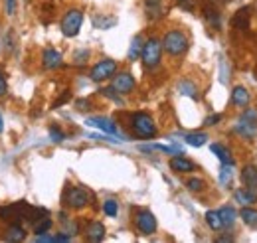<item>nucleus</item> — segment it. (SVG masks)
<instances>
[{
  "label": "nucleus",
  "mask_w": 257,
  "mask_h": 243,
  "mask_svg": "<svg viewBox=\"0 0 257 243\" xmlns=\"http://www.w3.org/2000/svg\"><path fill=\"white\" fill-rule=\"evenodd\" d=\"M67 99H69V91H67V93H64V97H60V99H58V101H56V103H54V109H56V107H60V105H62V103H65V101H67Z\"/></svg>",
  "instance_id": "nucleus-39"
},
{
  "label": "nucleus",
  "mask_w": 257,
  "mask_h": 243,
  "mask_svg": "<svg viewBox=\"0 0 257 243\" xmlns=\"http://www.w3.org/2000/svg\"><path fill=\"white\" fill-rule=\"evenodd\" d=\"M220 121H222V115L216 113V115H210V117L204 121V125H206V127H214V125H218Z\"/></svg>",
  "instance_id": "nucleus-34"
},
{
  "label": "nucleus",
  "mask_w": 257,
  "mask_h": 243,
  "mask_svg": "<svg viewBox=\"0 0 257 243\" xmlns=\"http://www.w3.org/2000/svg\"><path fill=\"white\" fill-rule=\"evenodd\" d=\"M8 91V83H6V75H4V71L0 69V97L4 95V93Z\"/></svg>",
  "instance_id": "nucleus-35"
},
{
  "label": "nucleus",
  "mask_w": 257,
  "mask_h": 243,
  "mask_svg": "<svg viewBox=\"0 0 257 243\" xmlns=\"http://www.w3.org/2000/svg\"><path fill=\"white\" fill-rule=\"evenodd\" d=\"M204 186H206V182H204L202 178H190V180L186 182V188H188L190 192H202Z\"/></svg>",
  "instance_id": "nucleus-31"
},
{
  "label": "nucleus",
  "mask_w": 257,
  "mask_h": 243,
  "mask_svg": "<svg viewBox=\"0 0 257 243\" xmlns=\"http://www.w3.org/2000/svg\"><path fill=\"white\" fill-rule=\"evenodd\" d=\"M4 239H6V241H24V239H26V229H24V225H20V223H10L8 229H6Z\"/></svg>",
  "instance_id": "nucleus-18"
},
{
  "label": "nucleus",
  "mask_w": 257,
  "mask_h": 243,
  "mask_svg": "<svg viewBox=\"0 0 257 243\" xmlns=\"http://www.w3.org/2000/svg\"><path fill=\"white\" fill-rule=\"evenodd\" d=\"M161 4H162V0H147L145 6H147V10H149V16L161 14Z\"/></svg>",
  "instance_id": "nucleus-29"
},
{
  "label": "nucleus",
  "mask_w": 257,
  "mask_h": 243,
  "mask_svg": "<svg viewBox=\"0 0 257 243\" xmlns=\"http://www.w3.org/2000/svg\"><path fill=\"white\" fill-rule=\"evenodd\" d=\"M206 223H208L210 229H214V231L224 229V223H222V217H220L218 210H210V212H206Z\"/></svg>",
  "instance_id": "nucleus-23"
},
{
  "label": "nucleus",
  "mask_w": 257,
  "mask_h": 243,
  "mask_svg": "<svg viewBox=\"0 0 257 243\" xmlns=\"http://www.w3.org/2000/svg\"><path fill=\"white\" fill-rule=\"evenodd\" d=\"M176 4L184 10H192L194 8V0H176Z\"/></svg>",
  "instance_id": "nucleus-36"
},
{
  "label": "nucleus",
  "mask_w": 257,
  "mask_h": 243,
  "mask_svg": "<svg viewBox=\"0 0 257 243\" xmlns=\"http://www.w3.org/2000/svg\"><path fill=\"white\" fill-rule=\"evenodd\" d=\"M231 180V166L229 164H224V168L220 170V184L222 186H227Z\"/></svg>",
  "instance_id": "nucleus-32"
},
{
  "label": "nucleus",
  "mask_w": 257,
  "mask_h": 243,
  "mask_svg": "<svg viewBox=\"0 0 257 243\" xmlns=\"http://www.w3.org/2000/svg\"><path fill=\"white\" fill-rule=\"evenodd\" d=\"M235 133L241 135V137H245V139H253V137H255V133H257V111L255 109H247V111L241 115L239 123L235 125Z\"/></svg>",
  "instance_id": "nucleus-7"
},
{
  "label": "nucleus",
  "mask_w": 257,
  "mask_h": 243,
  "mask_svg": "<svg viewBox=\"0 0 257 243\" xmlns=\"http://www.w3.org/2000/svg\"><path fill=\"white\" fill-rule=\"evenodd\" d=\"M50 139L54 141V143H62L65 139V135L58 129V127H50Z\"/></svg>",
  "instance_id": "nucleus-33"
},
{
  "label": "nucleus",
  "mask_w": 257,
  "mask_h": 243,
  "mask_svg": "<svg viewBox=\"0 0 257 243\" xmlns=\"http://www.w3.org/2000/svg\"><path fill=\"white\" fill-rule=\"evenodd\" d=\"M103 212L107 213L109 217H115V215L119 213V206H117V202H115V200H107V202L103 204Z\"/></svg>",
  "instance_id": "nucleus-30"
},
{
  "label": "nucleus",
  "mask_w": 257,
  "mask_h": 243,
  "mask_svg": "<svg viewBox=\"0 0 257 243\" xmlns=\"http://www.w3.org/2000/svg\"><path fill=\"white\" fill-rule=\"evenodd\" d=\"M64 204L71 210H83L89 204V192L81 186H71L65 190Z\"/></svg>",
  "instance_id": "nucleus-5"
},
{
  "label": "nucleus",
  "mask_w": 257,
  "mask_h": 243,
  "mask_svg": "<svg viewBox=\"0 0 257 243\" xmlns=\"http://www.w3.org/2000/svg\"><path fill=\"white\" fill-rule=\"evenodd\" d=\"M85 239L87 241H103L105 239V225L101 221H91L85 227Z\"/></svg>",
  "instance_id": "nucleus-16"
},
{
  "label": "nucleus",
  "mask_w": 257,
  "mask_h": 243,
  "mask_svg": "<svg viewBox=\"0 0 257 243\" xmlns=\"http://www.w3.org/2000/svg\"><path fill=\"white\" fill-rule=\"evenodd\" d=\"M241 184L249 190H257V168L255 166H245L241 170Z\"/></svg>",
  "instance_id": "nucleus-19"
},
{
  "label": "nucleus",
  "mask_w": 257,
  "mask_h": 243,
  "mask_svg": "<svg viewBox=\"0 0 257 243\" xmlns=\"http://www.w3.org/2000/svg\"><path fill=\"white\" fill-rule=\"evenodd\" d=\"M208 141V135L206 133H188L184 137V143L190 145V147H204Z\"/></svg>",
  "instance_id": "nucleus-25"
},
{
  "label": "nucleus",
  "mask_w": 257,
  "mask_h": 243,
  "mask_svg": "<svg viewBox=\"0 0 257 243\" xmlns=\"http://www.w3.org/2000/svg\"><path fill=\"white\" fill-rule=\"evenodd\" d=\"M141 52H143V38H141V36H137V38H133V42H131L128 60L135 61L137 58H141Z\"/></svg>",
  "instance_id": "nucleus-27"
},
{
  "label": "nucleus",
  "mask_w": 257,
  "mask_h": 243,
  "mask_svg": "<svg viewBox=\"0 0 257 243\" xmlns=\"http://www.w3.org/2000/svg\"><path fill=\"white\" fill-rule=\"evenodd\" d=\"M6 12L14 14L16 12V0H6Z\"/></svg>",
  "instance_id": "nucleus-38"
},
{
  "label": "nucleus",
  "mask_w": 257,
  "mask_h": 243,
  "mask_svg": "<svg viewBox=\"0 0 257 243\" xmlns=\"http://www.w3.org/2000/svg\"><path fill=\"white\" fill-rule=\"evenodd\" d=\"M162 58V44L161 40L157 38H151L143 44V52H141V60H143V65L147 69H155L159 63H161Z\"/></svg>",
  "instance_id": "nucleus-4"
},
{
  "label": "nucleus",
  "mask_w": 257,
  "mask_h": 243,
  "mask_svg": "<svg viewBox=\"0 0 257 243\" xmlns=\"http://www.w3.org/2000/svg\"><path fill=\"white\" fill-rule=\"evenodd\" d=\"M87 127H93V129H99V131H103V133H107V135H117V127H115V123L111 121V119H107V117H89L87 121H85Z\"/></svg>",
  "instance_id": "nucleus-12"
},
{
  "label": "nucleus",
  "mask_w": 257,
  "mask_h": 243,
  "mask_svg": "<svg viewBox=\"0 0 257 243\" xmlns=\"http://www.w3.org/2000/svg\"><path fill=\"white\" fill-rule=\"evenodd\" d=\"M42 65L46 69H60L64 65V56L56 48H46L42 54Z\"/></svg>",
  "instance_id": "nucleus-11"
},
{
  "label": "nucleus",
  "mask_w": 257,
  "mask_h": 243,
  "mask_svg": "<svg viewBox=\"0 0 257 243\" xmlns=\"http://www.w3.org/2000/svg\"><path fill=\"white\" fill-rule=\"evenodd\" d=\"M115 73H117V61L115 60H101L99 63L93 65V69H91L89 77H91V81L101 83V81H105V79L113 77Z\"/></svg>",
  "instance_id": "nucleus-8"
},
{
  "label": "nucleus",
  "mask_w": 257,
  "mask_h": 243,
  "mask_svg": "<svg viewBox=\"0 0 257 243\" xmlns=\"http://www.w3.org/2000/svg\"><path fill=\"white\" fill-rule=\"evenodd\" d=\"M210 149H212V152H214V154L220 158V162H222V164H229V166H233V156H231V152L227 151L224 145L214 143Z\"/></svg>",
  "instance_id": "nucleus-21"
},
{
  "label": "nucleus",
  "mask_w": 257,
  "mask_h": 243,
  "mask_svg": "<svg viewBox=\"0 0 257 243\" xmlns=\"http://www.w3.org/2000/svg\"><path fill=\"white\" fill-rule=\"evenodd\" d=\"M231 26L237 28L239 32H247V28H249V8H241L239 12H235V16L231 18Z\"/></svg>",
  "instance_id": "nucleus-17"
},
{
  "label": "nucleus",
  "mask_w": 257,
  "mask_h": 243,
  "mask_svg": "<svg viewBox=\"0 0 257 243\" xmlns=\"http://www.w3.org/2000/svg\"><path fill=\"white\" fill-rule=\"evenodd\" d=\"M249 101H251V95H249V91H247L245 87L235 85V87L231 89V103H233L235 107L245 109V107L249 105Z\"/></svg>",
  "instance_id": "nucleus-14"
},
{
  "label": "nucleus",
  "mask_w": 257,
  "mask_h": 243,
  "mask_svg": "<svg viewBox=\"0 0 257 243\" xmlns=\"http://www.w3.org/2000/svg\"><path fill=\"white\" fill-rule=\"evenodd\" d=\"M170 168H172L174 172L186 174V172H192L196 166H194L192 160H188L186 156H182V154H176V156H172V158H170Z\"/></svg>",
  "instance_id": "nucleus-13"
},
{
  "label": "nucleus",
  "mask_w": 257,
  "mask_h": 243,
  "mask_svg": "<svg viewBox=\"0 0 257 243\" xmlns=\"http://www.w3.org/2000/svg\"><path fill=\"white\" fill-rule=\"evenodd\" d=\"M233 198L237 204L241 206H253L257 202V190H249V188H239L233 192Z\"/></svg>",
  "instance_id": "nucleus-15"
},
{
  "label": "nucleus",
  "mask_w": 257,
  "mask_h": 243,
  "mask_svg": "<svg viewBox=\"0 0 257 243\" xmlns=\"http://www.w3.org/2000/svg\"><path fill=\"white\" fill-rule=\"evenodd\" d=\"M50 227H52V219H50L48 215H44V217H40L38 221H34V233H36V235H38V233H46Z\"/></svg>",
  "instance_id": "nucleus-28"
},
{
  "label": "nucleus",
  "mask_w": 257,
  "mask_h": 243,
  "mask_svg": "<svg viewBox=\"0 0 257 243\" xmlns=\"http://www.w3.org/2000/svg\"><path fill=\"white\" fill-rule=\"evenodd\" d=\"M204 16H206L208 24H210L214 30H220V26H222V16H220L218 8H214V6H206V8H204Z\"/></svg>",
  "instance_id": "nucleus-20"
},
{
  "label": "nucleus",
  "mask_w": 257,
  "mask_h": 243,
  "mask_svg": "<svg viewBox=\"0 0 257 243\" xmlns=\"http://www.w3.org/2000/svg\"><path fill=\"white\" fill-rule=\"evenodd\" d=\"M239 217L243 219L245 225H249V227L257 229V210L249 208V206H243V210L239 212Z\"/></svg>",
  "instance_id": "nucleus-22"
},
{
  "label": "nucleus",
  "mask_w": 257,
  "mask_h": 243,
  "mask_svg": "<svg viewBox=\"0 0 257 243\" xmlns=\"http://www.w3.org/2000/svg\"><path fill=\"white\" fill-rule=\"evenodd\" d=\"M4 131V121H2V115H0V133Z\"/></svg>",
  "instance_id": "nucleus-40"
},
{
  "label": "nucleus",
  "mask_w": 257,
  "mask_h": 243,
  "mask_svg": "<svg viewBox=\"0 0 257 243\" xmlns=\"http://www.w3.org/2000/svg\"><path fill=\"white\" fill-rule=\"evenodd\" d=\"M85 58H89V52H87V50L75 54V63H85Z\"/></svg>",
  "instance_id": "nucleus-37"
},
{
  "label": "nucleus",
  "mask_w": 257,
  "mask_h": 243,
  "mask_svg": "<svg viewBox=\"0 0 257 243\" xmlns=\"http://www.w3.org/2000/svg\"><path fill=\"white\" fill-rule=\"evenodd\" d=\"M131 129L135 133V137L139 139H145V141H151L157 137V125H155V119L149 115V113H133L131 115Z\"/></svg>",
  "instance_id": "nucleus-2"
},
{
  "label": "nucleus",
  "mask_w": 257,
  "mask_h": 243,
  "mask_svg": "<svg viewBox=\"0 0 257 243\" xmlns=\"http://www.w3.org/2000/svg\"><path fill=\"white\" fill-rule=\"evenodd\" d=\"M40 215H48L46 210H40V208H32L28 206L26 202H18V204H12V206H6V208H0V219L4 221H12V223H22V221H28L34 223L40 219Z\"/></svg>",
  "instance_id": "nucleus-1"
},
{
  "label": "nucleus",
  "mask_w": 257,
  "mask_h": 243,
  "mask_svg": "<svg viewBox=\"0 0 257 243\" xmlns=\"http://www.w3.org/2000/svg\"><path fill=\"white\" fill-rule=\"evenodd\" d=\"M135 85H137L135 77H133L128 71H121V73H115L111 87L119 93V95H127V93H131L135 89Z\"/></svg>",
  "instance_id": "nucleus-10"
},
{
  "label": "nucleus",
  "mask_w": 257,
  "mask_h": 243,
  "mask_svg": "<svg viewBox=\"0 0 257 243\" xmlns=\"http://www.w3.org/2000/svg\"><path fill=\"white\" fill-rule=\"evenodd\" d=\"M81 24H83V12L77 8H71L65 12L62 20V34L65 38H75L81 30Z\"/></svg>",
  "instance_id": "nucleus-6"
},
{
  "label": "nucleus",
  "mask_w": 257,
  "mask_h": 243,
  "mask_svg": "<svg viewBox=\"0 0 257 243\" xmlns=\"http://www.w3.org/2000/svg\"><path fill=\"white\" fill-rule=\"evenodd\" d=\"M135 225H137V229H139L143 235H153V233L157 231V217L153 215V212L143 210V212L137 213Z\"/></svg>",
  "instance_id": "nucleus-9"
},
{
  "label": "nucleus",
  "mask_w": 257,
  "mask_h": 243,
  "mask_svg": "<svg viewBox=\"0 0 257 243\" xmlns=\"http://www.w3.org/2000/svg\"><path fill=\"white\" fill-rule=\"evenodd\" d=\"M220 213V217H222V223H224V227H231L233 223H235V217H237V213L233 208H229V206H225V208H220L218 210Z\"/></svg>",
  "instance_id": "nucleus-24"
},
{
  "label": "nucleus",
  "mask_w": 257,
  "mask_h": 243,
  "mask_svg": "<svg viewBox=\"0 0 257 243\" xmlns=\"http://www.w3.org/2000/svg\"><path fill=\"white\" fill-rule=\"evenodd\" d=\"M161 44H162V52H166L172 58H178V56H182L188 50V44L190 42H188V36L184 32L170 30L164 34Z\"/></svg>",
  "instance_id": "nucleus-3"
},
{
  "label": "nucleus",
  "mask_w": 257,
  "mask_h": 243,
  "mask_svg": "<svg viewBox=\"0 0 257 243\" xmlns=\"http://www.w3.org/2000/svg\"><path fill=\"white\" fill-rule=\"evenodd\" d=\"M178 91L182 93V95H186V97H190V99H198V89H196V85H194L192 81H188V79H182L178 83Z\"/></svg>",
  "instance_id": "nucleus-26"
}]
</instances>
